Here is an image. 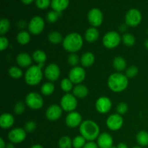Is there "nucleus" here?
I'll return each instance as SVG.
<instances>
[{
	"label": "nucleus",
	"instance_id": "16",
	"mask_svg": "<svg viewBox=\"0 0 148 148\" xmlns=\"http://www.w3.org/2000/svg\"><path fill=\"white\" fill-rule=\"evenodd\" d=\"M82 124V116L77 111H72L67 114L66 117V124L70 128L80 126Z\"/></svg>",
	"mask_w": 148,
	"mask_h": 148
},
{
	"label": "nucleus",
	"instance_id": "39",
	"mask_svg": "<svg viewBox=\"0 0 148 148\" xmlns=\"http://www.w3.org/2000/svg\"><path fill=\"white\" fill-rule=\"evenodd\" d=\"M79 56L76 54L75 53H71L69 54V56H68V62L70 65L72 66H76V65H77L79 64Z\"/></svg>",
	"mask_w": 148,
	"mask_h": 148
},
{
	"label": "nucleus",
	"instance_id": "11",
	"mask_svg": "<svg viewBox=\"0 0 148 148\" xmlns=\"http://www.w3.org/2000/svg\"><path fill=\"white\" fill-rule=\"evenodd\" d=\"M88 21L91 25L94 27H98L102 24L103 14L101 10L98 8H93L90 10L88 14Z\"/></svg>",
	"mask_w": 148,
	"mask_h": 148
},
{
	"label": "nucleus",
	"instance_id": "17",
	"mask_svg": "<svg viewBox=\"0 0 148 148\" xmlns=\"http://www.w3.org/2000/svg\"><path fill=\"white\" fill-rule=\"evenodd\" d=\"M62 107L59 106L58 105L53 104L50 106L46 110V116L49 121H56L59 119L62 114Z\"/></svg>",
	"mask_w": 148,
	"mask_h": 148
},
{
	"label": "nucleus",
	"instance_id": "9",
	"mask_svg": "<svg viewBox=\"0 0 148 148\" xmlns=\"http://www.w3.org/2000/svg\"><path fill=\"white\" fill-rule=\"evenodd\" d=\"M142 14L137 9H131L127 12L125 16L126 24L131 27H135L140 23Z\"/></svg>",
	"mask_w": 148,
	"mask_h": 148
},
{
	"label": "nucleus",
	"instance_id": "42",
	"mask_svg": "<svg viewBox=\"0 0 148 148\" xmlns=\"http://www.w3.org/2000/svg\"><path fill=\"white\" fill-rule=\"evenodd\" d=\"M25 111V106L23 104V102H18L17 103H16L15 106H14V111L16 114L17 115H20V114H23Z\"/></svg>",
	"mask_w": 148,
	"mask_h": 148
},
{
	"label": "nucleus",
	"instance_id": "34",
	"mask_svg": "<svg viewBox=\"0 0 148 148\" xmlns=\"http://www.w3.org/2000/svg\"><path fill=\"white\" fill-rule=\"evenodd\" d=\"M10 27V22L6 18L1 19L0 21V35L1 36H4L9 30Z\"/></svg>",
	"mask_w": 148,
	"mask_h": 148
},
{
	"label": "nucleus",
	"instance_id": "14",
	"mask_svg": "<svg viewBox=\"0 0 148 148\" xmlns=\"http://www.w3.org/2000/svg\"><path fill=\"white\" fill-rule=\"evenodd\" d=\"M26 137L25 130L22 128H15L10 132L8 134V138L10 141L12 143L18 144L25 140Z\"/></svg>",
	"mask_w": 148,
	"mask_h": 148
},
{
	"label": "nucleus",
	"instance_id": "35",
	"mask_svg": "<svg viewBox=\"0 0 148 148\" xmlns=\"http://www.w3.org/2000/svg\"><path fill=\"white\" fill-rule=\"evenodd\" d=\"M9 75L11 77L19 79L23 76V71L17 66H12L9 69Z\"/></svg>",
	"mask_w": 148,
	"mask_h": 148
},
{
	"label": "nucleus",
	"instance_id": "36",
	"mask_svg": "<svg viewBox=\"0 0 148 148\" xmlns=\"http://www.w3.org/2000/svg\"><path fill=\"white\" fill-rule=\"evenodd\" d=\"M123 43L127 46H132L135 43V38L130 33H125L122 36Z\"/></svg>",
	"mask_w": 148,
	"mask_h": 148
},
{
	"label": "nucleus",
	"instance_id": "43",
	"mask_svg": "<svg viewBox=\"0 0 148 148\" xmlns=\"http://www.w3.org/2000/svg\"><path fill=\"white\" fill-rule=\"evenodd\" d=\"M36 128V124L33 121H27V123L25 125V130L27 132H32L35 130V129Z\"/></svg>",
	"mask_w": 148,
	"mask_h": 148
},
{
	"label": "nucleus",
	"instance_id": "8",
	"mask_svg": "<svg viewBox=\"0 0 148 148\" xmlns=\"http://www.w3.org/2000/svg\"><path fill=\"white\" fill-rule=\"evenodd\" d=\"M45 23L40 16H36L31 19L28 24V30L33 35H39L44 28Z\"/></svg>",
	"mask_w": 148,
	"mask_h": 148
},
{
	"label": "nucleus",
	"instance_id": "1",
	"mask_svg": "<svg viewBox=\"0 0 148 148\" xmlns=\"http://www.w3.org/2000/svg\"><path fill=\"white\" fill-rule=\"evenodd\" d=\"M79 132L86 140L93 141L100 135V128L92 120H85L79 126Z\"/></svg>",
	"mask_w": 148,
	"mask_h": 148
},
{
	"label": "nucleus",
	"instance_id": "19",
	"mask_svg": "<svg viewBox=\"0 0 148 148\" xmlns=\"http://www.w3.org/2000/svg\"><path fill=\"white\" fill-rule=\"evenodd\" d=\"M14 117L9 113L2 114L0 116V127L2 129H9L14 124Z\"/></svg>",
	"mask_w": 148,
	"mask_h": 148
},
{
	"label": "nucleus",
	"instance_id": "13",
	"mask_svg": "<svg viewBox=\"0 0 148 148\" xmlns=\"http://www.w3.org/2000/svg\"><path fill=\"white\" fill-rule=\"evenodd\" d=\"M60 73L61 72L59 66L53 63L48 65L44 71L45 77L51 82H54L56 79H58V78L60 76Z\"/></svg>",
	"mask_w": 148,
	"mask_h": 148
},
{
	"label": "nucleus",
	"instance_id": "45",
	"mask_svg": "<svg viewBox=\"0 0 148 148\" xmlns=\"http://www.w3.org/2000/svg\"><path fill=\"white\" fill-rule=\"evenodd\" d=\"M83 148H98V144L95 143L92 141H90L85 145Z\"/></svg>",
	"mask_w": 148,
	"mask_h": 148
},
{
	"label": "nucleus",
	"instance_id": "3",
	"mask_svg": "<svg viewBox=\"0 0 148 148\" xmlns=\"http://www.w3.org/2000/svg\"><path fill=\"white\" fill-rule=\"evenodd\" d=\"M128 83L127 77L119 72L110 75L108 79V88L115 92H122L127 88Z\"/></svg>",
	"mask_w": 148,
	"mask_h": 148
},
{
	"label": "nucleus",
	"instance_id": "40",
	"mask_svg": "<svg viewBox=\"0 0 148 148\" xmlns=\"http://www.w3.org/2000/svg\"><path fill=\"white\" fill-rule=\"evenodd\" d=\"M51 2V1H50V0H36V7L40 10H45L48 8Z\"/></svg>",
	"mask_w": 148,
	"mask_h": 148
},
{
	"label": "nucleus",
	"instance_id": "30",
	"mask_svg": "<svg viewBox=\"0 0 148 148\" xmlns=\"http://www.w3.org/2000/svg\"><path fill=\"white\" fill-rule=\"evenodd\" d=\"M40 91L44 95H50L54 91V85L52 82H46L42 85Z\"/></svg>",
	"mask_w": 148,
	"mask_h": 148
},
{
	"label": "nucleus",
	"instance_id": "15",
	"mask_svg": "<svg viewBox=\"0 0 148 148\" xmlns=\"http://www.w3.org/2000/svg\"><path fill=\"white\" fill-rule=\"evenodd\" d=\"M112 103L111 100L106 96H102L97 100L95 103L96 110L101 114H106L111 110Z\"/></svg>",
	"mask_w": 148,
	"mask_h": 148
},
{
	"label": "nucleus",
	"instance_id": "28",
	"mask_svg": "<svg viewBox=\"0 0 148 148\" xmlns=\"http://www.w3.org/2000/svg\"><path fill=\"white\" fill-rule=\"evenodd\" d=\"M30 40V36L28 32L27 31H21L17 34V40L20 44L25 45L29 43Z\"/></svg>",
	"mask_w": 148,
	"mask_h": 148
},
{
	"label": "nucleus",
	"instance_id": "5",
	"mask_svg": "<svg viewBox=\"0 0 148 148\" xmlns=\"http://www.w3.org/2000/svg\"><path fill=\"white\" fill-rule=\"evenodd\" d=\"M121 42V36L117 32H108L103 38V43L107 49H114L119 45Z\"/></svg>",
	"mask_w": 148,
	"mask_h": 148
},
{
	"label": "nucleus",
	"instance_id": "18",
	"mask_svg": "<svg viewBox=\"0 0 148 148\" xmlns=\"http://www.w3.org/2000/svg\"><path fill=\"white\" fill-rule=\"evenodd\" d=\"M97 144L99 148H111L113 147L112 137L108 133H102L98 136Z\"/></svg>",
	"mask_w": 148,
	"mask_h": 148
},
{
	"label": "nucleus",
	"instance_id": "52",
	"mask_svg": "<svg viewBox=\"0 0 148 148\" xmlns=\"http://www.w3.org/2000/svg\"><path fill=\"white\" fill-rule=\"evenodd\" d=\"M132 148H142L141 147H139V146H135V147H132Z\"/></svg>",
	"mask_w": 148,
	"mask_h": 148
},
{
	"label": "nucleus",
	"instance_id": "29",
	"mask_svg": "<svg viewBox=\"0 0 148 148\" xmlns=\"http://www.w3.org/2000/svg\"><path fill=\"white\" fill-rule=\"evenodd\" d=\"M49 40L52 43H59L62 41V36L59 32L58 31H53L51 32L49 34Z\"/></svg>",
	"mask_w": 148,
	"mask_h": 148
},
{
	"label": "nucleus",
	"instance_id": "7",
	"mask_svg": "<svg viewBox=\"0 0 148 148\" xmlns=\"http://www.w3.org/2000/svg\"><path fill=\"white\" fill-rule=\"evenodd\" d=\"M25 103L31 109L38 110L43 106V100L37 92H30L26 96Z\"/></svg>",
	"mask_w": 148,
	"mask_h": 148
},
{
	"label": "nucleus",
	"instance_id": "6",
	"mask_svg": "<svg viewBox=\"0 0 148 148\" xmlns=\"http://www.w3.org/2000/svg\"><path fill=\"white\" fill-rule=\"evenodd\" d=\"M77 101L74 95L66 93L61 99V107L62 109L67 112H72L77 108Z\"/></svg>",
	"mask_w": 148,
	"mask_h": 148
},
{
	"label": "nucleus",
	"instance_id": "50",
	"mask_svg": "<svg viewBox=\"0 0 148 148\" xmlns=\"http://www.w3.org/2000/svg\"><path fill=\"white\" fill-rule=\"evenodd\" d=\"M30 148H43L40 145H34L32 146Z\"/></svg>",
	"mask_w": 148,
	"mask_h": 148
},
{
	"label": "nucleus",
	"instance_id": "31",
	"mask_svg": "<svg viewBox=\"0 0 148 148\" xmlns=\"http://www.w3.org/2000/svg\"><path fill=\"white\" fill-rule=\"evenodd\" d=\"M72 141L68 136H64L61 137L59 141V148H72Z\"/></svg>",
	"mask_w": 148,
	"mask_h": 148
},
{
	"label": "nucleus",
	"instance_id": "4",
	"mask_svg": "<svg viewBox=\"0 0 148 148\" xmlns=\"http://www.w3.org/2000/svg\"><path fill=\"white\" fill-rule=\"evenodd\" d=\"M43 64H38V65H33L30 66L25 74V80L29 85H38L43 78L41 68Z\"/></svg>",
	"mask_w": 148,
	"mask_h": 148
},
{
	"label": "nucleus",
	"instance_id": "53",
	"mask_svg": "<svg viewBox=\"0 0 148 148\" xmlns=\"http://www.w3.org/2000/svg\"><path fill=\"white\" fill-rule=\"evenodd\" d=\"M111 148H117V147H114V146H113V147H111Z\"/></svg>",
	"mask_w": 148,
	"mask_h": 148
},
{
	"label": "nucleus",
	"instance_id": "51",
	"mask_svg": "<svg viewBox=\"0 0 148 148\" xmlns=\"http://www.w3.org/2000/svg\"><path fill=\"white\" fill-rule=\"evenodd\" d=\"M145 46L146 49H148V39L147 40H146V41L145 42Z\"/></svg>",
	"mask_w": 148,
	"mask_h": 148
},
{
	"label": "nucleus",
	"instance_id": "24",
	"mask_svg": "<svg viewBox=\"0 0 148 148\" xmlns=\"http://www.w3.org/2000/svg\"><path fill=\"white\" fill-rule=\"evenodd\" d=\"M95 61V56L91 52H86L81 57V64L83 66L88 67L92 65Z\"/></svg>",
	"mask_w": 148,
	"mask_h": 148
},
{
	"label": "nucleus",
	"instance_id": "46",
	"mask_svg": "<svg viewBox=\"0 0 148 148\" xmlns=\"http://www.w3.org/2000/svg\"><path fill=\"white\" fill-rule=\"evenodd\" d=\"M0 148H6V145L4 143V140L2 138H0Z\"/></svg>",
	"mask_w": 148,
	"mask_h": 148
},
{
	"label": "nucleus",
	"instance_id": "26",
	"mask_svg": "<svg viewBox=\"0 0 148 148\" xmlns=\"http://www.w3.org/2000/svg\"><path fill=\"white\" fill-rule=\"evenodd\" d=\"M137 141L140 146L148 145V133L145 131H140L137 134Z\"/></svg>",
	"mask_w": 148,
	"mask_h": 148
},
{
	"label": "nucleus",
	"instance_id": "10",
	"mask_svg": "<svg viewBox=\"0 0 148 148\" xmlns=\"http://www.w3.org/2000/svg\"><path fill=\"white\" fill-rule=\"evenodd\" d=\"M85 78V71L81 66H75L71 69L69 74V79L72 83L78 84L82 82Z\"/></svg>",
	"mask_w": 148,
	"mask_h": 148
},
{
	"label": "nucleus",
	"instance_id": "54",
	"mask_svg": "<svg viewBox=\"0 0 148 148\" xmlns=\"http://www.w3.org/2000/svg\"><path fill=\"white\" fill-rule=\"evenodd\" d=\"M147 33H148V30H147Z\"/></svg>",
	"mask_w": 148,
	"mask_h": 148
},
{
	"label": "nucleus",
	"instance_id": "27",
	"mask_svg": "<svg viewBox=\"0 0 148 148\" xmlns=\"http://www.w3.org/2000/svg\"><path fill=\"white\" fill-rule=\"evenodd\" d=\"M33 59L38 64H44L46 59H47V56H46V53L43 51L36 50L33 53Z\"/></svg>",
	"mask_w": 148,
	"mask_h": 148
},
{
	"label": "nucleus",
	"instance_id": "49",
	"mask_svg": "<svg viewBox=\"0 0 148 148\" xmlns=\"http://www.w3.org/2000/svg\"><path fill=\"white\" fill-rule=\"evenodd\" d=\"M6 148H14V145H13L12 143H8V144L6 145Z\"/></svg>",
	"mask_w": 148,
	"mask_h": 148
},
{
	"label": "nucleus",
	"instance_id": "20",
	"mask_svg": "<svg viewBox=\"0 0 148 148\" xmlns=\"http://www.w3.org/2000/svg\"><path fill=\"white\" fill-rule=\"evenodd\" d=\"M16 60L17 64L22 67H27L32 64V58L26 53H21L17 55Z\"/></svg>",
	"mask_w": 148,
	"mask_h": 148
},
{
	"label": "nucleus",
	"instance_id": "37",
	"mask_svg": "<svg viewBox=\"0 0 148 148\" xmlns=\"http://www.w3.org/2000/svg\"><path fill=\"white\" fill-rule=\"evenodd\" d=\"M61 15V12H58L56 11H51L46 15L47 20L51 23H53L58 20L59 16Z\"/></svg>",
	"mask_w": 148,
	"mask_h": 148
},
{
	"label": "nucleus",
	"instance_id": "47",
	"mask_svg": "<svg viewBox=\"0 0 148 148\" xmlns=\"http://www.w3.org/2000/svg\"><path fill=\"white\" fill-rule=\"evenodd\" d=\"M117 148H128V146L125 144V143H119V144L117 145Z\"/></svg>",
	"mask_w": 148,
	"mask_h": 148
},
{
	"label": "nucleus",
	"instance_id": "32",
	"mask_svg": "<svg viewBox=\"0 0 148 148\" xmlns=\"http://www.w3.org/2000/svg\"><path fill=\"white\" fill-rule=\"evenodd\" d=\"M72 87H73V83L69 78H64L61 82V88L64 92L66 93H68L72 89Z\"/></svg>",
	"mask_w": 148,
	"mask_h": 148
},
{
	"label": "nucleus",
	"instance_id": "38",
	"mask_svg": "<svg viewBox=\"0 0 148 148\" xmlns=\"http://www.w3.org/2000/svg\"><path fill=\"white\" fill-rule=\"evenodd\" d=\"M138 68L135 66H131L126 71V76L129 78H132L138 74Z\"/></svg>",
	"mask_w": 148,
	"mask_h": 148
},
{
	"label": "nucleus",
	"instance_id": "44",
	"mask_svg": "<svg viewBox=\"0 0 148 148\" xmlns=\"http://www.w3.org/2000/svg\"><path fill=\"white\" fill-rule=\"evenodd\" d=\"M9 46L8 39L4 36H1L0 37V49L1 51H4V49H7Z\"/></svg>",
	"mask_w": 148,
	"mask_h": 148
},
{
	"label": "nucleus",
	"instance_id": "12",
	"mask_svg": "<svg viewBox=\"0 0 148 148\" xmlns=\"http://www.w3.org/2000/svg\"><path fill=\"white\" fill-rule=\"evenodd\" d=\"M123 118L119 114H111L106 120V125L112 131L119 130L123 125Z\"/></svg>",
	"mask_w": 148,
	"mask_h": 148
},
{
	"label": "nucleus",
	"instance_id": "33",
	"mask_svg": "<svg viewBox=\"0 0 148 148\" xmlns=\"http://www.w3.org/2000/svg\"><path fill=\"white\" fill-rule=\"evenodd\" d=\"M85 141L86 140L82 135L77 136L72 140V147L74 148H83L85 145L86 144Z\"/></svg>",
	"mask_w": 148,
	"mask_h": 148
},
{
	"label": "nucleus",
	"instance_id": "41",
	"mask_svg": "<svg viewBox=\"0 0 148 148\" xmlns=\"http://www.w3.org/2000/svg\"><path fill=\"white\" fill-rule=\"evenodd\" d=\"M116 111L118 112V114L123 115V114H126L127 112V111H128V106H127V104L126 103H120L117 106Z\"/></svg>",
	"mask_w": 148,
	"mask_h": 148
},
{
	"label": "nucleus",
	"instance_id": "22",
	"mask_svg": "<svg viewBox=\"0 0 148 148\" xmlns=\"http://www.w3.org/2000/svg\"><path fill=\"white\" fill-rule=\"evenodd\" d=\"M85 40L87 41L90 42V43H92V42H95V40H97V39L98 38V37H99V32H98V29L95 28V27H90L85 32Z\"/></svg>",
	"mask_w": 148,
	"mask_h": 148
},
{
	"label": "nucleus",
	"instance_id": "25",
	"mask_svg": "<svg viewBox=\"0 0 148 148\" xmlns=\"http://www.w3.org/2000/svg\"><path fill=\"white\" fill-rule=\"evenodd\" d=\"M113 66H114V69H116L119 72H121V71L124 70L127 67V62H126L125 59L121 56H117L114 59L113 62Z\"/></svg>",
	"mask_w": 148,
	"mask_h": 148
},
{
	"label": "nucleus",
	"instance_id": "23",
	"mask_svg": "<svg viewBox=\"0 0 148 148\" xmlns=\"http://www.w3.org/2000/svg\"><path fill=\"white\" fill-rule=\"evenodd\" d=\"M73 95L78 98H84L88 95V89L84 85H77L73 88Z\"/></svg>",
	"mask_w": 148,
	"mask_h": 148
},
{
	"label": "nucleus",
	"instance_id": "21",
	"mask_svg": "<svg viewBox=\"0 0 148 148\" xmlns=\"http://www.w3.org/2000/svg\"><path fill=\"white\" fill-rule=\"evenodd\" d=\"M69 0H51V6L53 11L62 12L69 5Z\"/></svg>",
	"mask_w": 148,
	"mask_h": 148
},
{
	"label": "nucleus",
	"instance_id": "48",
	"mask_svg": "<svg viewBox=\"0 0 148 148\" xmlns=\"http://www.w3.org/2000/svg\"><path fill=\"white\" fill-rule=\"evenodd\" d=\"M33 1H34V0H21L22 2L25 4H31Z\"/></svg>",
	"mask_w": 148,
	"mask_h": 148
},
{
	"label": "nucleus",
	"instance_id": "2",
	"mask_svg": "<svg viewBox=\"0 0 148 148\" xmlns=\"http://www.w3.org/2000/svg\"><path fill=\"white\" fill-rule=\"evenodd\" d=\"M63 47L66 51L75 53L80 50L83 44L82 38L79 33H72L68 34L63 40Z\"/></svg>",
	"mask_w": 148,
	"mask_h": 148
}]
</instances>
